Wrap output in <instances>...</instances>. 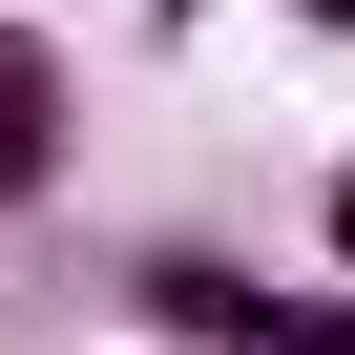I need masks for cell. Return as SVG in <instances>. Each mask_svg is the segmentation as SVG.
Wrapping results in <instances>:
<instances>
[{
  "label": "cell",
  "instance_id": "cell-2",
  "mask_svg": "<svg viewBox=\"0 0 355 355\" xmlns=\"http://www.w3.org/2000/svg\"><path fill=\"white\" fill-rule=\"evenodd\" d=\"M125 313H146V334H189V355H251V334H272V293H251L230 251H146Z\"/></svg>",
  "mask_w": 355,
  "mask_h": 355
},
{
  "label": "cell",
  "instance_id": "cell-4",
  "mask_svg": "<svg viewBox=\"0 0 355 355\" xmlns=\"http://www.w3.org/2000/svg\"><path fill=\"white\" fill-rule=\"evenodd\" d=\"M293 21H313V42H355V0H293Z\"/></svg>",
  "mask_w": 355,
  "mask_h": 355
},
{
  "label": "cell",
  "instance_id": "cell-3",
  "mask_svg": "<svg viewBox=\"0 0 355 355\" xmlns=\"http://www.w3.org/2000/svg\"><path fill=\"white\" fill-rule=\"evenodd\" d=\"M313 251H334V272H355V167H334V189H313Z\"/></svg>",
  "mask_w": 355,
  "mask_h": 355
},
{
  "label": "cell",
  "instance_id": "cell-1",
  "mask_svg": "<svg viewBox=\"0 0 355 355\" xmlns=\"http://www.w3.org/2000/svg\"><path fill=\"white\" fill-rule=\"evenodd\" d=\"M63 146H84V63H63L42 21H0V209H42Z\"/></svg>",
  "mask_w": 355,
  "mask_h": 355
}]
</instances>
